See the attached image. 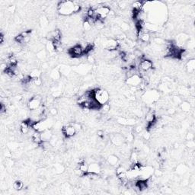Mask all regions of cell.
Listing matches in <instances>:
<instances>
[{"label":"cell","mask_w":195,"mask_h":195,"mask_svg":"<svg viewBox=\"0 0 195 195\" xmlns=\"http://www.w3.org/2000/svg\"><path fill=\"white\" fill-rule=\"evenodd\" d=\"M127 118L120 117V118H118V124H120L124 125V126H127Z\"/></svg>","instance_id":"obj_44"},{"label":"cell","mask_w":195,"mask_h":195,"mask_svg":"<svg viewBox=\"0 0 195 195\" xmlns=\"http://www.w3.org/2000/svg\"><path fill=\"white\" fill-rule=\"evenodd\" d=\"M41 135L42 141L44 142V141H50V140H51V138H52L53 134L52 130L47 129L45 130H43V132H41Z\"/></svg>","instance_id":"obj_20"},{"label":"cell","mask_w":195,"mask_h":195,"mask_svg":"<svg viewBox=\"0 0 195 195\" xmlns=\"http://www.w3.org/2000/svg\"><path fill=\"white\" fill-rule=\"evenodd\" d=\"M39 22H40L41 27H47L49 25V20H48L47 17L45 15L41 16L39 20Z\"/></svg>","instance_id":"obj_32"},{"label":"cell","mask_w":195,"mask_h":195,"mask_svg":"<svg viewBox=\"0 0 195 195\" xmlns=\"http://www.w3.org/2000/svg\"><path fill=\"white\" fill-rule=\"evenodd\" d=\"M16 5H10V6H9L8 8L6 9L7 11L9 12V13H11V14H14L15 12L16 11Z\"/></svg>","instance_id":"obj_45"},{"label":"cell","mask_w":195,"mask_h":195,"mask_svg":"<svg viewBox=\"0 0 195 195\" xmlns=\"http://www.w3.org/2000/svg\"><path fill=\"white\" fill-rule=\"evenodd\" d=\"M167 111H168V114H171V115H173V114H175L176 113V110H175V108H168Z\"/></svg>","instance_id":"obj_53"},{"label":"cell","mask_w":195,"mask_h":195,"mask_svg":"<svg viewBox=\"0 0 195 195\" xmlns=\"http://www.w3.org/2000/svg\"><path fill=\"white\" fill-rule=\"evenodd\" d=\"M182 101H183V99L179 95H175L172 98V103L174 104H175V105H177V106H179L181 103L182 102Z\"/></svg>","instance_id":"obj_34"},{"label":"cell","mask_w":195,"mask_h":195,"mask_svg":"<svg viewBox=\"0 0 195 195\" xmlns=\"http://www.w3.org/2000/svg\"><path fill=\"white\" fill-rule=\"evenodd\" d=\"M136 123H137V120H136V118H127V126L132 127V126H134V125L136 124Z\"/></svg>","instance_id":"obj_41"},{"label":"cell","mask_w":195,"mask_h":195,"mask_svg":"<svg viewBox=\"0 0 195 195\" xmlns=\"http://www.w3.org/2000/svg\"><path fill=\"white\" fill-rule=\"evenodd\" d=\"M180 108L184 113H189L191 111V109L193 107L191 106V104L189 103L188 101H182L181 104L179 105Z\"/></svg>","instance_id":"obj_22"},{"label":"cell","mask_w":195,"mask_h":195,"mask_svg":"<svg viewBox=\"0 0 195 195\" xmlns=\"http://www.w3.org/2000/svg\"><path fill=\"white\" fill-rule=\"evenodd\" d=\"M45 49L47 51V53H49L50 54H53V53H54L55 51H57L54 44H53V43L52 41H48L46 43Z\"/></svg>","instance_id":"obj_28"},{"label":"cell","mask_w":195,"mask_h":195,"mask_svg":"<svg viewBox=\"0 0 195 195\" xmlns=\"http://www.w3.org/2000/svg\"><path fill=\"white\" fill-rule=\"evenodd\" d=\"M58 68H59L62 75H63V76H68L72 73V69L69 66H66V65H64V64L59 66V67H58Z\"/></svg>","instance_id":"obj_23"},{"label":"cell","mask_w":195,"mask_h":195,"mask_svg":"<svg viewBox=\"0 0 195 195\" xmlns=\"http://www.w3.org/2000/svg\"><path fill=\"white\" fill-rule=\"evenodd\" d=\"M12 186H13V188L16 191H21L24 188L25 184L20 180H16L15 182H14Z\"/></svg>","instance_id":"obj_29"},{"label":"cell","mask_w":195,"mask_h":195,"mask_svg":"<svg viewBox=\"0 0 195 195\" xmlns=\"http://www.w3.org/2000/svg\"><path fill=\"white\" fill-rule=\"evenodd\" d=\"M91 65H85V64H81L78 66H74L75 68L73 69V70L75 71L76 73L79 74H82V75H86L87 73H89L90 69H91Z\"/></svg>","instance_id":"obj_12"},{"label":"cell","mask_w":195,"mask_h":195,"mask_svg":"<svg viewBox=\"0 0 195 195\" xmlns=\"http://www.w3.org/2000/svg\"><path fill=\"white\" fill-rule=\"evenodd\" d=\"M29 75L32 78V79H34V78H37V77H41V72L40 71V69H37V68L33 69L31 71V73H30Z\"/></svg>","instance_id":"obj_33"},{"label":"cell","mask_w":195,"mask_h":195,"mask_svg":"<svg viewBox=\"0 0 195 195\" xmlns=\"http://www.w3.org/2000/svg\"><path fill=\"white\" fill-rule=\"evenodd\" d=\"M62 77V74L59 71V68H54L52 70L50 71V78L52 80L57 82V81H59Z\"/></svg>","instance_id":"obj_17"},{"label":"cell","mask_w":195,"mask_h":195,"mask_svg":"<svg viewBox=\"0 0 195 195\" xmlns=\"http://www.w3.org/2000/svg\"><path fill=\"white\" fill-rule=\"evenodd\" d=\"M178 94L179 95L182 96V97L186 98L188 96L190 95V91L189 89L187 88V87L184 86V85H181V86L178 88Z\"/></svg>","instance_id":"obj_27"},{"label":"cell","mask_w":195,"mask_h":195,"mask_svg":"<svg viewBox=\"0 0 195 195\" xmlns=\"http://www.w3.org/2000/svg\"><path fill=\"white\" fill-rule=\"evenodd\" d=\"M153 175H154L155 177L159 178V177H162V176L163 175V172H162V170H160V169H159V168H157V169H155L154 170V173H153Z\"/></svg>","instance_id":"obj_46"},{"label":"cell","mask_w":195,"mask_h":195,"mask_svg":"<svg viewBox=\"0 0 195 195\" xmlns=\"http://www.w3.org/2000/svg\"><path fill=\"white\" fill-rule=\"evenodd\" d=\"M143 138H144V140H149L150 139V137H151V134H150V131L146 130V132L143 133Z\"/></svg>","instance_id":"obj_51"},{"label":"cell","mask_w":195,"mask_h":195,"mask_svg":"<svg viewBox=\"0 0 195 195\" xmlns=\"http://www.w3.org/2000/svg\"><path fill=\"white\" fill-rule=\"evenodd\" d=\"M139 67L142 72H145V73L150 72L153 68V63L151 59H147V58H143V59H141Z\"/></svg>","instance_id":"obj_9"},{"label":"cell","mask_w":195,"mask_h":195,"mask_svg":"<svg viewBox=\"0 0 195 195\" xmlns=\"http://www.w3.org/2000/svg\"><path fill=\"white\" fill-rule=\"evenodd\" d=\"M110 110H111V105H110V104H109V102L108 103H106V104L102 105V108H101V109H100V111H102L103 114L108 113L109 111H110Z\"/></svg>","instance_id":"obj_35"},{"label":"cell","mask_w":195,"mask_h":195,"mask_svg":"<svg viewBox=\"0 0 195 195\" xmlns=\"http://www.w3.org/2000/svg\"><path fill=\"white\" fill-rule=\"evenodd\" d=\"M117 5H118V7L119 9L124 10V9H127V1H118V2H117Z\"/></svg>","instance_id":"obj_37"},{"label":"cell","mask_w":195,"mask_h":195,"mask_svg":"<svg viewBox=\"0 0 195 195\" xmlns=\"http://www.w3.org/2000/svg\"><path fill=\"white\" fill-rule=\"evenodd\" d=\"M3 155L6 158V159H9V158H11L12 156H13V153L11 152V150H9V148H5L4 150H3Z\"/></svg>","instance_id":"obj_39"},{"label":"cell","mask_w":195,"mask_h":195,"mask_svg":"<svg viewBox=\"0 0 195 195\" xmlns=\"http://www.w3.org/2000/svg\"><path fill=\"white\" fill-rule=\"evenodd\" d=\"M27 108L30 111H34L39 108L42 105V98L39 95L32 96L28 101H27Z\"/></svg>","instance_id":"obj_4"},{"label":"cell","mask_w":195,"mask_h":195,"mask_svg":"<svg viewBox=\"0 0 195 195\" xmlns=\"http://www.w3.org/2000/svg\"><path fill=\"white\" fill-rule=\"evenodd\" d=\"M68 53L70 55V57L73 58H75V59H79L80 57H82L83 55H85L84 50L79 43L71 47L68 50Z\"/></svg>","instance_id":"obj_5"},{"label":"cell","mask_w":195,"mask_h":195,"mask_svg":"<svg viewBox=\"0 0 195 195\" xmlns=\"http://www.w3.org/2000/svg\"><path fill=\"white\" fill-rule=\"evenodd\" d=\"M144 4H145V2H142V1H136V2H132L131 6L133 8V11H139L143 10Z\"/></svg>","instance_id":"obj_24"},{"label":"cell","mask_w":195,"mask_h":195,"mask_svg":"<svg viewBox=\"0 0 195 195\" xmlns=\"http://www.w3.org/2000/svg\"><path fill=\"white\" fill-rule=\"evenodd\" d=\"M53 171L56 174H62L65 171V167L61 164H55L53 166Z\"/></svg>","instance_id":"obj_31"},{"label":"cell","mask_w":195,"mask_h":195,"mask_svg":"<svg viewBox=\"0 0 195 195\" xmlns=\"http://www.w3.org/2000/svg\"><path fill=\"white\" fill-rule=\"evenodd\" d=\"M57 11L59 15L63 16L72 15L74 13H78L82 10V6L76 2L71 1H60L57 4Z\"/></svg>","instance_id":"obj_1"},{"label":"cell","mask_w":195,"mask_h":195,"mask_svg":"<svg viewBox=\"0 0 195 195\" xmlns=\"http://www.w3.org/2000/svg\"><path fill=\"white\" fill-rule=\"evenodd\" d=\"M97 135L99 137V138L101 139H104V132L103 131V130H98L97 132Z\"/></svg>","instance_id":"obj_52"},{"label":"cell","mask_w":195,"mask_h":195,"mask_svg":"<svg viewBox=\"0 0 195 195\" xmlns=\"http://www.w3.org/2000/svg\"><path fill=\"white\" fill-rule=\"evenodd\" d=\"M94 97L95 99L102 105L108 103L110 100V95L108 91L100 88L94 89Z\"/></svg>","instance_id":"obj_3"},{"label":"cell","mask_w":195,"mask_h":195,"mask_svg":"<svg viewBox=\"0 0 195 195\" xmlns=\"http://www.w3.org/2000/svg\"><path fill=\"white\" fill-rule=\"evenodd\" d=\"M156 116L152 111H148L145 117V121L146 124H150L156 121Z\"/></svg>","instance_id":"obj_21"},{"label":"cell","mask_w":195,"mask_h":195,"mask_svg":"<svg viewBox=\"0 0 195 195\" xmlns=\"http://www.w3.org/2000/svg\"><path fill=\"white\" fill-rule=\"evenodd\" d=\"M82 28L85 31H91V26L89 25V23L87 21H84L82 23Z\"/></svg>","instance_id":"obj_42"},{"label":"cell","mask_w":195,"mask_h":195,"mask_svg":"<svg viewBox=\"0 0 195 195\" xmlns=\"http://www.w3.org/2000/svg\"><path fill=\"white\" fill-rule=\"evenodd\" d=\"M189 183V181L188 179H184L183 181H182V185H184V186H186V185H188Z\"/></svg>","instance_id":"obj_55"},{"label":"cell","mask_w":195,"mask_h":195,"mask_svg":"<svg viewBox=\"0 0 195 195\" xmlns=\"http://www.w3.org/2000/svg\"><path fill=\"white\" fill-rule=\"evenodd\" d=\"M120 162V159L118 156L114 154L109 155L107 158V163L110 166H116Z\"/></svg>","instance_id":"obj_14"},{"label":"cell","mask_w":195,"mask_h":195,"mask_svg":"<svg viewBox=\"0 0 195 195\" xmlns=\"http://www.w3.org/2000/svg\"><path fill=\"white\" fill-rule=\"evenodd\" d=\"M32 82L33 84L37 87L41 86L42 83H43V80L41 79V77H37V78H34V79H32Z\"/></svg>","instance_id":"obj_38"},{"label":"cell","mask_w":195,"mask_h":195,"mask_svg":"<svg viewBox=\"0 0 195 195\" xmlns=\"http://www.w3.org/2000/svg\"><path fill=\"white\" fill-rule=\"evenodd\" d=\"M30 128H31V127H30L29 124L27 121V120H23L19 124V130H20L21 134H24V135L29 133Z\"/></svg>","instance_id":"obj_16"},{"label":"cell","mask_w":195,"mask_h":195,"mask_svg":"<svg viewBox=\"0 0 195 195\" xmlns=\"http://www.w3.org/2000/svg\"><path fill=\"white\" fill-rule=\"evenodd\" d=\"M102 45H103L104 50H108V51L119 50V47H120L118 41L114 38L107 39L103 42Z\"/></svg>","instance_id":"obj_6"},{"label":"cell","mask_w":195,"mask_h":195,"mask_svg":"<svg viewBox=\"0 0 195 195\" xmlns=\"http://www.w3.org/2000/svg\"><path fill=\"white\" fill-rule=\"evenodd\" d=\"M185 69H186L187 73L189 74H192L194 73L195 71V59L194 58L189 59V60L186 63L185 65Z\"/></svg>","instance_id":"obj_18"},{"label":"cell","mask_w":195,"mask_h":195,"mask_svg":"<svg viewBox=\"0 0 195 195\" xmlns=\"http://www.w3.org/2000/svg\"><path fill=\"white\" fill-rule=\"evenodd\" d=\"M185 145L189 149H194L195 147V143L194 140H187Z\"/></svg>","instance_id":"obj_43"},{"label":"cell","mask_w":195,"mask_h":195,"mask_svg":"<svg viewBox=\"0 0 195 195\" xmlns=\"http://www.w3.org/2000/svg\"><path fill=\"white\" fill-rule=\"evenodd\" d=\"M194 135L193 133L188 132V133L186 134L187 140H194Z\"/></svg>","instance_id":"obj_50"},{"label":"cell","mask_w":195,"mask_h":195,"mask_svg":"<svg viewBox=\"0 0 195 195\" xmlns=\"http://www.w3.org/2000/svg\"><path fill=\"white\" fill-rule=\"evenodd\" d=\"M69 124L72 125V126L75 128V130L77 131V133L82 130V125H81L80 123L77 122V121H75V122H70L69 123Z\"/></svg>","instance_id":"obj_40"},{"label":"cell","mask_w":195,"mask_h":195,"mask_svg":"<svg viewBox=\"0 0 195 195\" xmlns=\"http://www.w3.org/2000/svg\"><path fill=\"white\" fill-rule=\"evenodd\" d=\"M126 85L130 87H139L142 82V77L139 74H135L126 79Z\"/></svg>","instance_id":"obj_7"},{"label":"cell","mask_w":195,"mask_h":195,"mask_svg":"<svg viewBox=\"0 0 195 195\" xmlns=\"http://www.w3.org/2000/svg\"><path fill=\"white\" fill-rule=\"evenodd\" d=\"M110 140H111L112 145L114 146L120 147L124 143L125 138L124 136L120 134H114L110 136Z\"/></svg>","instance_id":"obj_11"},{"label":"cell","mask_w":195,"mask_h":195,"mask_svg":"<svg viewBox=\"0 0 195 195\" xmlns=\"http://www.w3.org/2000/svg\"><path fill=\"white\" fill-rule=\"evenodd\" d=\"M61 131L62 134H63V136L67 139L73 137L77 134V131L75 130V128L69 124L67 125H65V126H63Z\"/></svg>","instance_id":"obj_10"},{"label":"cell","mask_w":195,"mask_h":195,"mask_svg":"<svg viewBox=\"0 0 195 195\" xmlns=\"http://www.w3.org/2000/svg\"><path fill=\"white\" fill-rule=\"evenodd\" d=\"M143 102L146 104H152L159 102V98H160V93L156 89H151L149 91H146V92L141 95Z\"/></svg>","instance_id":"obj_2"},{"label":"cell","mask_w":195,"mask_h":195,"mask_svg":"<svg viewBox=\"0 0 195 195\" xmlns=\"http://www.w3.org/2000/svg\"><path fill=\"white\" fill-rule=\"evenodd\" d=\"M97 14L98 15V19L104 21V19L108 17L110 11H111V8L109 5H100L98 7V9L95 10Z\"/></svg>","instance_id":"obj_8"},{"label":"cell","mask_w":195,"mask_h":195,"mask_svg":"<svg viewBox=\"0 0 195 195\" xmlns=\"http://www.w3.org/2000/svg\"><path fill=\"white\" fill-rule=\"evenodd\" d=\"M143 130V128L141 125H138V126H136V127L134 128V131H135V133L137 134L142 133Z\"/></svg>","instance_id":"obj_49"},{"label":"cell","mask_w":195,"mask_h":195,"mask_svg":"<svg viewBox=\"0 0 195 195\" xmlns=\"http://www.w3.org/2000/svg\"><path fill=\"white\" fill-rule=\"evenodd\" d=\"M23 99H24V98H23L22 95H16L13 97V101L15 102H20Z\"/></svg>","instance_id":"obj_47"},{"label":"cell","mask_w":195,"mask_h":195,"mask_svg":"<svg viewBox=\"0 0 195 195\" xmlns=\"http://www.w3.org/2000/svg\"><path fill=\"white\" fill-rule=\"evenodd\" d=\"M188 167L184 164H179L175 168V173L178 175H184L188 172Z\"/></svg>","instance_id":"obj_19"},{"label":"cell","mask_w":195,"mask_h":195,"mask_svg":"<svg viewBox=\"0 0 195 195\" xmlns=\"http://www.w3.org/2000/svg\"><path fill=\"white\" fill-rule=\"evenodd\" d=\"M31 140L32 141H33V143H35V144H37V145H41V143H42V139H41V133L38 131H36V130H33V131H32V134L31 136Z\"/></svg>","instance_id":"obj_15"},{"label":"cell","mask_w":195,"mask_h":195,"mask_svg":"<svg viewBox=\"0 0 195 195\" xmlns=\"http://www.w3.org/2000/svg\"><path fill=\"white\" fill-rule=\"evenodd\" d=\"M119 27H120V31L123 32V33H127V32H129L130 30H131V27H130V25L128 24L127 22H124V21H123L121 24H120V25H119Z\"/></svg>","instance_id":"obj_30"},{"label":"cell","mask_w":195,"mask_h":195,"mask_svg":"<svg viewBox=\"0 0 195 195\" xmlns=\"http://www.w3.org/2000/svg\"><path fill=\"white\" fill-rule=\"evenodd\" d=\"M87 173H94V174L100 175L102 173V166L98 162H93L89 164V168H88Z\"/></svg>","instance_id":"obj_13"},{"label":"cell","mask_w":195,"mask_h":195,"mask_svg":"<svg viewBox=\"0 0 195 195\" xmlns=\"http://www.w3.org/2000/svg\"><path fill=\"white\" fill-rule=\"evenodd\" d=\"M14 41H15L16 43H19V44H23V43H25V38L21 36V34H19L18 35L15 37Z\"/></svg>","instance_id":"obj_36"},{"label":"cell","mask_w":195,"mask_h":195,"mask_svg":"<svg viewBox=\"0 0 195 195\" xmlns=\"http://www.w3.org/2000/svg\"><path fill=\"white\" fill-rule=\"evenodd\" d=\"M150 39H151V35H150V34L149 33V31H148L147 30H146L145 28H143V34L141 35L140 38L139 39V40H140L142 42H143V43H149L150 41Z\"/></svg>","instance_id":"obj_25"},{"label":"cell","mask_w":195,"mask_h":195,"mask_svg":"<svg viewBox=\"0 0 195 195\" xmlns=\"http://www.w3.org/2000/svg\"><path fill=\"white\" fill-rule=\"evenodd\" d=\"M47 51L46 50L45 48H43L41 50L36 53L37 59L40 60V61H44L46 58H47Z\"/></svg>","instance_id":"obj_26"},{"label":"cell","mask_w":195,"mask_h":195,"mask_svg":"<svg viewBox=\"0 0 195 195\" xmlns=\"http://www.w3.org/2000/svg\"><path fill=\"white\" fill-rule=\"evenodd\" d=\"M178 147H179V144H178V143H175V146H174V148H175V149H178Z\"/></svg>","instance_id":"obj_56"},{"label":"cell","mask_w":195,"mask_h":195,"mask_svg":"<svg viewBox=\"0 0 195 195\" xmlns=\"http://www.w3.org/2000/svg\"><path fill=\"white\" fill-rule=\"evenodd\" d=\"M50 115H52L53 117H55L58 114V110L55 108H52L50 109V111H49Z\"/></svg>","instance_id":"obj_48"},{"label":"cell","mask_w":195,"mask_h":195,"mask_svg":"<svg viewBox=\"0 0 195 195\" xmlns=\"http://www.w3.org/2000/svg\"><path fill=\"white\" fill-rule=\"evenodd\" d=\"M4 42H5V35L2 32H1V34H0V43H1V45H3V44H4Z\"/></svg>","instance_id":"obj_54"}]
</instances>
